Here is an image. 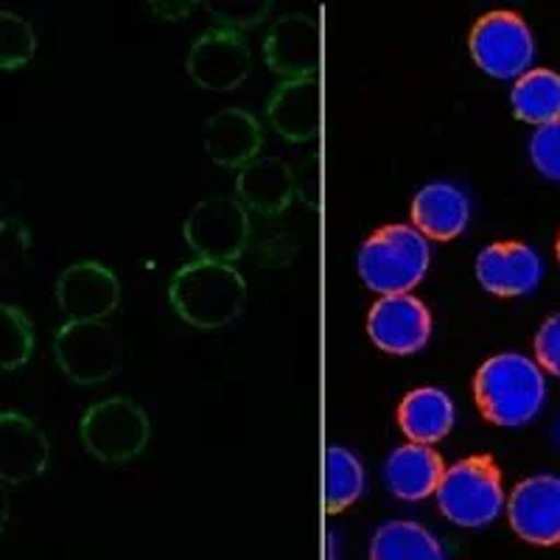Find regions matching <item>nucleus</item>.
I'll list each match as a JSON object with an SVG mask.
<instances>
[{
    "mask_svg": "<svg viewBox=\"0 0 560 560\" xmlns=\"http://www.w3.org/2000/svg\"><path fill=\"white\" fill-rule=\"evenodd\" d=\"M168 303L185 325L199 331H219L244 312L247 280L233 264L194 258L174 272Z\"/></svg>",
    "mask_w": 560,
    "mask_h": 560,
    "instance_id": "nucleus-1",
    "label": "nucleus"
},
{
    "mask_svg": "<svg viewBox=\"0 0 560 560\" xmlns=\"http://www.w3.org/2000/svg\"><path fill=\"white\" fill-rule=\"evenodd\" d=\"M474 401L493 427H527L547 401L544 370L522 353H497L474 376Z\"/></svg>",
    "mask_w": 560,
    "mask_h": 560,
    "instance_id": "nucleus-2",
    "label": "nucleus"
},
{
    "mask_svg": "<svg viewBox=\"0 0 560 560\" xmlns=\"http://www.w3.org/2000/svg\"><path fill=\"white\" fill-rule=\"evenodd\" d=\"M432 264L429 242L420 236L412 224H387L378 228L359 247L357 269L370 292L393 298L409 294L423 283Z\"/></svg>",
    "mask_w": 560,
    "mask_h": 560,
    "instance_id": "nucleus-3",
    "label": "nucleus"
},
{
    "mask_svg": "<svg viewBox=\"0 0 560 560\" xmlns=\"http://www.w3.org/2000/svg\"><path fill=\"white\" fill-rule=\"evenodd\" d=\"M438 510L465 529L490 527L504 510V485L490 454H474L446 468L438 485Z\"/></svg>",
    "mask_w": 560,
    "mask_h": 560,
    "instance_id": "nucleus-4",
    "label": "nucleus"
},
{
    "mask_svg": "<svg viewBox=\"0 0 560 560\" xmlns=\"http://www.w3.org/2000/svg\"><path fill=\"white\" fill-rule=\"evenodd\" d=\"M79 438L90 457L104 465H127L147 452L152 420L147 409L127 395L90 404L79 420Z\"/></svg>",
    "mask_w": 560,
    "mask_h": 560,
    "instance_id": "nucleus-5",
    "label": "nucleus"
},
{
    "mask_svg": "<svg viewBox=\"0 0 560 560\" xmlns=\"http://www.w3.org/2000/svg\"><path fill=\"white\" fill-rule=\"evenodd\" d=\"M54 359L68 382L79 387L109 382L127 362V342L107 319L62 323L54 334Z\"/></svg>",
    "mask_w": 560,
    "mask_h": 560,
    "instance_id": "nucleus-6",
    "label": "nucleus"
},
{
    "mask_svg": "<svg viewBox=\"0 0 560 560\" xmlns=\"http://www.w3.org/2000/svg\"><path fill=\"white\" fill-rule=\"evenodd\" d=\"M468 51L490 79H518L533 65L535 39L527 20L508 9L488 12L474 23Z\"/></svg>",
    "mask_w": 560,
    "mask_h": 560,
    "instance_id": "nucleus-7",
    "label": "nucleus"
},
{
    "mask_svg": "<svg viewBox=\"0 0 560 560\" xmlns=\"http://www.w3.org/2000/svg\"><path fill=\"white\" fill-rule=\"evenodd\" d=\"M183 238L202 261L236 264L249 242V213L236 197H208L185 217Z\"/></svg>",
    "mask_w": 560,
    "mask_h": 560,
    "instance_id": "nucleus-8",
    "label": "nucleus"
},
{
    "mask_svg": "<svg viewBox=\"0 0 560 560\" xmlns=\"http://www.w3.org/2000/svg\"><path fill=\"white\" fill-rule=\"evenodd\" d=\"M253 70V51L244 34L208 28L194 39L185 57V73L197 88L210 93H230L242 88Z\"/></svg>",
    "mask_w": 560,
    "mask_h": 560,
    "instance_id": "nucleus-9",
    "label": "nucleus"
},
{
    "mask_svg": "<svg viewBox=\"0 0 560 560\" xmlns=\"http://www.w3.org/2000/svg\"><path fill=\"white\" fill-rule=\"evenodd\" d=\"M54 298L65 323H98L121 306V280L107 264L88 258L62 269Z\"/></svg>",
    "mask_w": 560,
    "mask_h": 560,
    "instance_id": "nucleus-10",
    "label": "nucleus"
},
{
    "mask_svg": "<svg viewBox=\"0 0 560 560\" xmlns=\"http://www.w3.org/2000/svg\"><path fill=\"white\" fill-rule=\"evenodd\" d=\"M368 337L384 353L412 357L432 339V312L415 294L378 298L368 312Z\"/></svg>",
    "mask_w": 560,
    "mask_h": 560,
    "instance_id": "nucleus-11",
    "label": "nucleus"
},
{
    "mask_svg": "<svg viewBox=\"0 0 560 560\" xmlns=\"http://www.w3.org/2000/svg\"><path fill=\"white\" fill-rule=\"evenodd\" d=\"M508 522L518 538L535 547L560 544V477L522 479L508 499Z\"/></svg>",
    "mask_w": 560,
    "mask_h": 560,
    "instance_id": "nucleus-12",
    "label": "nucleus"
},
{
    "mask_svg": "<svg viewBox=\"0 0 560 560\" xmlns=\"http://www.w3.org/2000/svg\"><path fill=\"white\" fill-rule=\"evenodd\" d=\"M264 62L275 77L314 79L319 65V28L312 14L289 12L269 28L264 39Z\"/></svg>",
    "mask_w": 560,
    "mask_h": 560,
    "instance_id": "nucleus-13",
    "label": "nucleus"
},
{
    "mask_svg": "<svg viewBox=\"0 0 560 560\" xmlns=\"http://www.w3.org/2000/svg\"><path fill=\"white\" fill-rule=\"evenodd\" d=\"M479 287L497 298H524L541 283L544 264L533 247L522 242L488 244L474 264Z\"/></svg>",
    "mask_w": 560,
    "mask_h": 560,
    "instance_id": "nucleus-14",
    "label": "nucleus"
},
{
    "mask_svg": "<svg viewBox=\"0 0 560 560\" xmlns=\"http://www.w3.org/2000/svg\"><path fill=\"white\" fill-rule=\"evenodd\" d=\"M51 459V443L28 415L3 409L0 412V482L26 485L45 474Z\"/></svg>",
    "mask_w": 560,
    "mask_h": 560,
    "instance_id": "nucleus-15",
    "label": "nucleus"
},
{
    "mask_svg": "<svg viewBox=\"0 0 560 560\" xmlns=\"http://www.w3.org/2000/svg\"><path fill=\"white\" fill-rule=\"evenodd\" d=\"M205 154L219 168L242 172L253 160L261 158L264 127L249 109L228 107L222 113L210 115L202 127Z\"/></svg>",
    "mask_w": 560,
    "mask_h": 560,
    "instance_id": "nucleus-16",
    "label": "nucleus"
},
{
    "mask_svg": "<svg viewBox=\"0 0 560 560\" xmlns=\"http://www.w3.org/2000/svg\"><path fill=\"white\" fill-rule=\"evenodd\" d=\"M409 217H412V228L427 242H454L471 222V202L459 185L440 179V183L423 185L415 194Z\"/></svg>",
    "mask_w": 560,
    "mask_h": 560,
    "instance_id": "nucleus-17",
    "label": "nucleus"
},
{
    "mask_svg": "<svg viewBox=\"0 0 560 560\" xmlns=\"http://www.w3.org/2000/svg\"><path fill=\"white\" fill-rule=\"evenodd\" d=\"M267 121L275 135L289 143H308L319 132L317 79H289L272 90L267 102Z\"/></svg>",
    "mask_w": 560,
    "mask_h": 560,
    "instance_id": "nucleus-18",
    "label": "nucleus"
},
{
    "mask_svg": "<svg viewBox=\"0 0 560 560\" xmlns=\"http://www.w3.org/2000/svg\"><path fill=\"white\" fill-rule=\"evenodd\" d=\"M446 474L443 457L434 446H420V443H407V446L393 448V454L384 463V488L401 502H423L432 493H438V485Z\"/></svg>",
    "mask_w": 560,
    "mask_h": 560,
    "instance_id": "nucleus-19",
    "label": "nucleus"
},
{
    "mask_svg": "<svg viewBox=\"0 0 560 560\" xmlns=\"http://www.w3.org/2000/svg\"><path fill=\"white\" fill-rule=\"evenodd\" d=\"M236 199L261 217H280L294 199V174L287 160L258 158L236 174Z\"/></svg>",
    "mask_w": 560,
    "mask_h": 560,
    "instance_id": "nucleus-20",
    "label": "nucleus"
},
{
    "mask_svg": "<svg viewBox=\"0 0 560 560\" xmlns=\"http://www.w3.org/2000/svg\"><path fill=\"white\" fill-rule=\"evenodd\" d=\"M457 420L452 395L440 387H418L404 395L398 407V427L409 443L420 446H434L440 440H446Z\"/></svg>",
    "mask_w": 560,
    "mask_h": 560,
    "instance_id": "nucleus-21",
    "label": "nucleus"
},
{
    "mask_svg": "<svg viewBox=\"0 0 560 560\" xmlns=\"http://www.w3.org/2000/svg\"><path fill=\"white\" fill-rule=\"evenodd\" d=\"M370 560H446L438 535L429 533L423 524L387 522L370 538Z\"/></svg>",
    "mask_w": 560,
    "mask_h": 560,
    "instance_id": "nucleus-22",
    "label": "nucleus"
},
{
    "mask_svg": "<svg viewBox=\"0 0 560 560\" xmlns=\"http://www.w3.org/2000/svg\"><path fill=\"white\" fill-rule=\"evenodd\" d=\"M513 115L524 124H552L560 118V73L549 68L527 70L510 90Z\"/></svg>",
    "mask_w": 560,
    "mask_h": 560,
    "instance_id": "nucleus-23",
    "label": "nucleus"
},
{
    "mask_svg": "<svg viewBox=\"0 0 560 560\" xmlns=\"http://www.w3.org/2000/svg\"><path fill=\"white\" fill-rule=\"evenodd\" d=\"M364 493V468L353 452L328 446L325 452V513L337 516L353 508Z\"/></svg>",
    "mask_w": 560,
    "mask_h": 560,
    "instance_id": "nucleus-24",
    "label": "nucleus"
},
{
    "mask_svg": "<svg viewBox=\"0 0 560 560\" xmlns=\"http://www.w3.org/2000/svg\"><path fill=\"white\" fill-rule=\"evenodd\" d=\"M37 348L34 319L20 306L0 303V373H18L26 368Z\"/></svg>",
    "mask_w": 560,
    "mask_h": 560,
    "instance_id": "nucleus-25",
    "label": "nucleus"
},
{
    "mask_svg": "<svg viewBox=\"0 0 560 560\" xmlns=\"http://www.w3.org/2000/svg\"><path fill=\"white\" fill-rule=\"evenodd\" d=\"M37 54V34L23 14L0 9V70L26 68Z\"/></svg>",
    "mask_w": 560,
    "mask_h": 560,
    "instance_id": "nucleus-26",
    "label": "nucleus"
},
{
    "mask_svg": "<svg viewBox=\"0 0 560 560\" xmlns=\"http://www.w3.org/2000/svg\"><path fill=\"white\" fill-rule=\"evenodd\" d=\"M205 9L217 28L244 34L267 20L272 3L269 0H208Z\"/></svg>",
    "mask_w": 560,
    "mask_h": 560,
    "instance_id": "nucleus-27",
    "label": "nucleus"
},
{
    "mask_svg": "<svg viewBox=\"0 0 560 560\" xmlns=\"http://www.w3.org/2000/svg\"><path fill=\"white\" fill-rule=\"evenodd\" d=\"M34 233L14 217L0 219V272H14L28 261Z\"/></svg>",
    "mask_w": 560,
    "mask_h": 560,
    "instance_id": "nucleus-28",
    "label": "nucleus"
},
{
    "mask_svg": "<svg viewBox=\"0 0 560 560\" xmlns=\"http://www.w3.org/2000/svg\"><path fill=\"white\" fill-rule=\"evenodd\" d=\"M529 160L538 174L560 183V118L535 129L529 138Z\"/></svg>",
    "mask_w": 560,
    "mask_h": 560,
    "instance_id": "nucleus-29",
    "label": "nucleus"
},
{
    "mask_svg": "<svg viewBox=\"0 0 560 560\" xmlns=\"http://www.w3.org/2000/svg\"><path fill=\"white\" fill-rule=\"evenodd\" d=\"M535 364L547 370L549 376L560 378V312L544 319L535 334Z\"/></svg>",
    "mask_w": 560,
    "mask_h": 560,
    "instance_id": "nucleus-30",
    "label": "nucleus"
},
{
    "mask_svg": "<svg viewBox=\"0 0 560 560\" xmlns=\"http://www.w3.org/2000/svg\"><path fill=\"white\" fill-rule=\"evenodd\" d=\"M194 7H197V3H191V0H183V3H149V9L163 20L188 18V14L194 12Z\"/></svg>",
    "mask_w": 560,
    "mask_h": 560,
    "instance_id": "nucleus-31",
    "label": "nucleus"
},
{
    "mask_svg": "<svg viewBox=\"0 0 560 560\" xmlns=\"http://www.w3.org/2000/svg\"><path fill=\"white\" fill-rule=\"evenodd\" d=\"M9 510H12V504H9V488L0 482V533H3V527L9 522Z\"/></svg>",
    "mask_w": 560,
    "mask_h": 560,
    "instance_id": "nucleus-32",
    "label": "nucleus"
},
{
    "mask_svg": "<svg viewBox=\"0 0 560 560\" xmlns=\"http://www.w3.org/2000/svg\"><path fill=\"white\" fill-rule=\"evenodd\" d=\"M325 555H328V558H325V560H337L339 544H337V535H334V533L325 535Z\"/></svg>",
    "mask_w": 560,
    "mask_h": 560,
    "instance_id": "nucleus-33",
    "label": "nucleus"
},
{
    "mask_svg": "<svg viewBox=\"0 0 560 560\" xmlns=\"http://www.w3.org/2000/svg\"><path fill=\"white\" fill-rule=\"evenodd\" d=\"M555 253H558V264H560V236H558V247H555Z\"/></svg>",
    "mask_w": 560,
    "mask_h": 560,
    "instance_id": "nucleus-34",
    "label": "nucleus"
},
{
    "mask_svg": "<svg viewBox=\"0 0 560 560\" xmlns=\"http://www.w3.org/2000/svg\"><path fill=\"white\" fill-rule=\"evenodd\" d=\"M558 440H560V427H558Z\"/></svg>",
    "mask_w": 560,
    "mask_h": 560,
    "instance_id": "nucleus-35",
    "label": "nucleus"
}]
</instances>
